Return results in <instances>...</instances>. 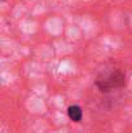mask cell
Returning a JSON list of instances; mask_svg holds the SVG:
<instances>
[{"instance_id":"6da1fadb","label":"cell","mask_w":132,"mask_h":133,"mask_svg":"<svg viewBox=\"0 0 132 133\" xmlns=\"http://www.w3.org/2000/svg\"><path fill=\"white\" fill-rule=\"evenodd\" d=\"M67 115H69V118H70L73 122L79 123V122L82 120L83 111H82V109H80L78 105H73V106H70V107L67 109Z\"/></svg>"},{"instance_id":"7a4b0ae2","label":"cell","mask_w":132,"mask_h":133,"mask_svg":"<svg viewBox=\"0 0 132 133\" xmlns=\"http://www.w3.org/2000/svg\"><path fill=\"white\" fill-rule=\"evenodd\" d=\"M1 1H4V0H1Z\"/></svg>"}]
</instances>
